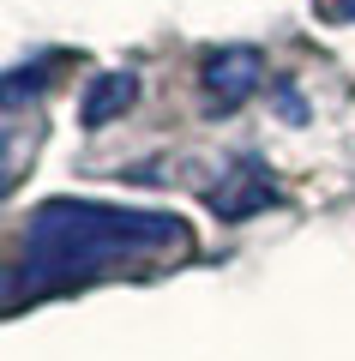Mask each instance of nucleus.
Returning a JSON list of instances; mask_svg holds the SVG:
<instances>
[{
  "label": "nucleus",
  "instance_id": "obj_1",
  "mask_svg": "<svg viewBox=\"0 0 355 361\" xmlns=\"http://www.w3.org/2000/svg\"><path fill=\"white\" fill-rule=\"evenodd\" d=\"M193 229L175 211L145 205H102V199H49L25 223V277L37 289L85 283L109 265L157 253H187Z\"/></svg>",
  "mask_w": 355,
  "mask_h": 361
},
{
  "label": "nucleus",
  "instance_id": "obj_3",
  "mask_svg": "<svg viewBox=\"0 0 355 361\" xmlns=\"http://www.w3.org/2000/svg\"><path fill=\"white\" fill-rule=\"evenodd\" d=\"M133 97H139V78L133 73H102L97 85L85 90V109H78V115H85V127H109L114 115L133 109Z\"/></svg>",
  "mask_w": 355,
  "mask_h": 361
},
{
  "label": "nucleus",
  "instance_id": "obj_2",
  "mask_svg": "<svg viewBox=\"0 0 355 361\" xmlns=\"http://www.w3.org/2000/svg\"><path fill=\"white\" fill-rule=\"evenodd\" d=\"M205 90H211V103H223V109H235V103H247L259 90V78H265V61H259V49H217L211 61H205Z\"/></svg>",
  "mask_w": 355,
  "mask_h": 361
},
{
  "label": "nucleus",
  "instance_id": "obj_4",
  "mask_svg": "<svg viewBox=\"0 0 355 361\" xmlns=\"http://www.w3.org/2000/svg\"><path fill=\"white\" fill-rule=\"evenodd\" d=\"M211 205H217V217H253L259 205H271V180L259 175L253 163H241V169H235V180L211 193Z\"/></svg>",
  "mask_w": 355,
  "mask_h": 361
}]
</instances>
